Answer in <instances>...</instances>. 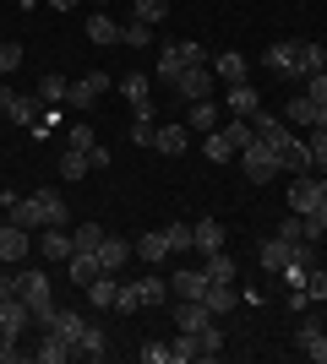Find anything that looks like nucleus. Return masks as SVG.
<instances>
[{"label": "nucleus", "mask_w": 327, "mask_h": 364, "mask_svg": "<svg viewBox=\"0 0 327 364\" xmlns=\"http://www.w3.org/2000/svg\"><path fill=\"white\" fill-rule=\"evenodd\" d=\"M6 223H16V228H71V207H66V196L61 191H33V196H16V207H11V218Z\"/></svg>", "instance_id": "nucleus-1"}, {"label": "nucleus", "mask_w": 327, "mask_h": 364, "mask_svg": "<svg viewBox=\"0 0 327 364\" xmlns=\"http://www.w3.org/2000/svg\"><path fill=\"white\" fill-rule=\"evenodd\" d=\"M55 283H49V272L44 267H22L16 272V294L28 299V310H33V326H49V316H55Z\"/></svg>", "instance_id": "nucleus-2"}, {"label": "nucleus", "mask_w": 327, "mask_h": 364, "mask_svg": "<svg viewBox=\"0 0 327 364\" xmlns=\"http://www.w3.org/2000/svg\"><path fill=\"white\" fill-rule=\"evenodd\" d=\"M186 65H207V49H202V44H191V38H180V44H164V49H158V82H164V87H175Z\"/></svg>", "instance_id": "nucleus-3"}, {"label": "nucleus", "mask_w": 327, "mask_h": 364, "mask_svg": "<svg viewBox=\"0 0 327 364\" xmlns=\"http://www.w3.org/2000/svg\"><path fill=\"white\" fill-rule=\"evenodd\" d=\"M240 164H246V180L262 191V185H273L279 180V158H273V147H267L262 136L251 141V147H240Z\"/></svg>", "instance_id": "nucleus-4"}, {"label": "nucleus", "mask_w": 327, "mask_h": 364, "mask_svg": "<svg viewBox=\"0 0 327 364\" xmlns=\"http://www.w3.org/2000/svg\"><path fill=\"white\" fill-rule=\"evenodd\" d=\"M33 326V310L22 294H0V343H16V337Z\"/></svg>", "instance_id": "nucleus-5"}, {"label": "nucleus", "mask_w": 327, "mask_h": 364, "mask_svg": "<svg viewBox=\"0 0 327 364\" xmlns=\"http://www.w3.org/2000/svg\"><path fill=\"white\" fill-rule=\"evenodd\" d=\"M322 191H327L322 174H311V168H306V174H295V180H289V213L311 218V213H316V201H322Z\"/></svg>", "instance_id": "nucleus-6"}, {"label": "nucleus", "mask_w": 327, "mask_h": 364, "mask_svg": "<svg viewBox=\"0 0 327 364\" xmlns=\"http://www.w3.org/2000/svg\"><path fill=\"white\" fill-rule=\"evenodd\" d=\"M213 60L207 65H186V71H180V82H175V92H180V98H186V104H197V98H213Z\"/></svg>", "instance_id": "nucleus-7"}, {"label": "nucleus", "mask_w": 327, "mask_h": 364, "mask_svg": "<svg viewBox=\"0 0 327 364\" xmlns=\"http://www.w3.org/2000/svg\"><path fill=\"white\" fill-rule=\"evenodd\" d=\"M0 114H6V120H11V125H22V131H33V125H38V114H44V109L33 104V98H22V92L0 87Z\"/></svg>", "instance_id": "nucleus-8"}, {"label": "nucleus", "mask_w": 327, "mask_h": 364, "mask_svg": "<svg viewBox=\"0 0 327 364\" xmlns=\"http://www.w3.org/2000/svg\"><path fill=\"white\" fill-rule=\"evenodd\" d=\"M33 256V234L16 223H0V267H16V261Z\"/></svg>", "instance_id": "nucleus-9"}, {"label": "nucleus", "mask_w": 327, "mask_h": 364, "mask_svg": "<svg viewBox=\"0 0 327 364\" xmlns=\"http://www.w3.org/2000/svg\"><path fill=\"white\" fill-rule=\"evenodd\" d=\"M104 87H109V76L104 71H88V76H77V82L66 87V104H71V109H93L98 98H104Z\"/></svg>", "instance_id": "nucleus-10"}, {"label": "nucleus", "mask_w": 327, "mask_h": 364, "mask_svg": "<svg viewBox=\"0 0 327 364\" xmlns=\"http://www.w3.org/2000/svg\"><path fill=\"white\" fill-rule=\"evenodd\" d=\"M273 158H279V174H306V168H311V152H306V141H300L295 131L273 147Z\"/></svg>", "instance_id": "nucleus-11"}, {"label": "nucleus", "mask_w": 327, "mask_h": 364, "mask_svg": "<svg viewBox=\"0 0 327 364\" xmlns=\"http://www.w3.org/2000/svg\"><path fill=\"white\" fill-rule=\"evenodd\" d=\"M33 359H38V364H66V359H77V348H71L55 326H44V332H38V343H33Z\"/></svg>", "instance_id": "nucleus-12"}, {"label": "nucleus", "mask_w": 327, "mask_h": 364, "mask_svg": "<svg viewBox=\"0 0 327 364\" xmlns=\"http://www.w3.org/2000/svg\"><path fill=\"white\" fill-rule=\"evenodd\" d=\"M295 348L306 353V359L327 364V326H322V321H300V326H295Z\"/></svg>", "instance_id": "nucleus-13"}, {"label": "nucleus", "mask_w": 327, "mask_h": 364, "mask_svg": "<svg viewBox=\"0 0 327 364\" xmlns=\"http://www.w3.org/2000/svg\"><path fill=\"white\" fill-rule=\"evenodd\" d=\"M213 326V310L202 299H180L175 304V332H207Z\"/></svg>", "instance_id": "nucleus-14"}, {"label": "nucleus", "mask_w": 327, "mask_h": 364, "mask_svg": "<svg viewBox=\"0 0 327 364\" xmlns=\"http://www.w3.org/2000/svg\"><path fill=\"white\" fill-rule=\"evenodd\" d=\"M131 256H137V250H131V240H120V234H104V245H98V267H104V272L120 277V267H125Z\"/></svg>", "instance_id": "nucleus-15"}, {"label": "nucleus", "mask_w": 327, "mask_h": 364, "mask_svg": "<svg viewBox=\"0 0 327 364\" xmlns=\"http://www.w3.org/2000/svg\"><path fill=\"white\" fill-rule=\"evenodd\" d=\"M170 294H175V299H202V294H207V272H202V267H180V272L170 277Z\"/></svg>", "instance_id": "nucleus-16"}, {"label": "nucleus", "mask_w": 327, "mask_h": 364, "mask_svg": "<svg viewBox=\"0 0 327 364\" xmlns=\"http://www.w3.org/2000/svg\"><path fill=\"white\" fill-rule=\"evenodd\" d=\"M98 272H104V267H98V250H71V261H66V277H71L77 289H88Z\"/></svg>", "instance_id": "nucleus-17"}, {"label": "nucleus", "mask_w": 327, "mask_h": 364, "mask_svg": "<svg viewBox=\"0 0 327 364\" xmlns=\"http://www.w3.org/2000/svg\"><path fill=\"white\" fill-rule=\"evenodd\" d=\"M218 125H224V109L213 104V98H197V104H191V114H186V131H218Z\"/></svg>", "instance_id": "nucleus-18"}, {"label": "nucleus", "mask_w": 327, "mask_h": 364, "mask_svg": "<svg viewBox=\"0 0 327 364\" xmlns=\"http://www.w3.org/2000/svg\"><path fill=\"white\" fill-rule=\"evenodd\" d=\"M77 359H88V364L109 359V337H104V326H98V321H88V332L77 337Z\"/></svg>", "instance_id": "nucleus-19"}, {"label": "nucleus", "mask_w": 327, "mask_h": 364, "mask_svg": "<svg viewBox=\"0 0 327 364\" xmlns=\"http://www.w3.org/2000/svg\"><path fill=\"white\" fill-rule=\"evenodd\" d=\"M49 326H55V332H61L66 343H71V348H77V337L88 332V316H82V310H61V304H55V316H49ZM38 332H44V326H38Z\"/></svg>", "instance_id": "nucleus-20"}, {"label": "nucleus", "mask_w": 327, "mask_h": 364, "mask_svg": "<svg viewBox=\"0 0 327 364\" xmlns=\"http://www.w3.org/2000/svg\"><path fill=\"white\" fill-rule=\"evenodd\" d=\"M316 71H327V44H300V55H295V87L306 82V76H316Z\"/></svg>", "instance_id": "nucleus-21"}, {"label": "nucleus", "mask_w": 327, "mask_h": 364, "mask_svg": "<svg viewBox=\"0 0 327 364\" xmlns=\"http://www.w3.org/2000/svg\"><path fill=\"white\" fill-rule=\"evenodd\" d=\"M284 114H289V125H300V131H316V114H322V104H311V98H306V92H289V109H284Z\"/></svg>", "instance_id": "nucleus-22"}, {"label": "nucleus", "mask_w": 327, "mask_h": 364, "mask_svg": "<svg viewBox=\"0 0 327 364\" xmlns=\"http://www.w3.org/2000/svg\"><path fill=\"white\" fill-rule=\"evenodd\" d=\"M224 109H229V114H256V109H262V98H256V87H251V82H234L229 92H224Z\"/></svg>", "instance_id": "nucleus-23"}, {"label": "nucleus", "mask_w": 327, "mask_h": 364, "mask_svg": "<svg viewBox=\"0 0 327 364\" xmlns=\"http://www.w3.org/2000/svg\"><path fill=\"white\" fill-rule=\"evenodd\" d=\"M38 261H71V228H44Z\"/></svg>", "instance_id": "nucleus-24"}, {"label": "nucleus", "mask_w": 327, "mask_h": 364, "mask_svg": "<svg viewBox=\"0 0 327 364\" xmlns=\"http://www.w3.org/2000/svg\"><path fill=\"white\" fill-rule=\"evenodd\" d=\"M295 55H300V44H289V38H284V44H267L262 65H267V71H279V76H289V82H295Z\"/></svg>", "instance_id": "nucleus-25"}, {"label": "nucleus", "mask_w": 327, "mask_h": 364, "mask_svg": "<svg viewBox=\"0 0 327 364\" xmlns=\"http://www.w3.org/2000/svg\"><path fill=\"white\" fill-rule=\"evenodd\" d=\"M191 234H197V250H202V256H213V250H224V245H229V234H224V223H218V218L191 223Z\"/></svg>", "instance_id": "nucleus-26"}, {"label": "nucleus", "mask_w": 327, "mask_h": 364, "mask_svg": "<svg viewBox=\"0 0 327 364\" xmlns=\"http://www.w3.org/2000/svg\"><path fill=\"white\" fill-rule=\"evenodd\" d=\"M202 304L213 310V316H229V310H240V289H234V283H207Z\"/></svg>", "instance_id": "nucleus-27"}, {"label": "nucleus", "mask_w": 327, "mask_h": 364, "mask_svg": "<svg viewBox=\"0 0 327 364\" xmlns=\"http://www.w3.org/2000/svg\"><path fill=\"white\" fill-rule=\"evenodd\" d=\"M115 289H120V277H115V272H98L82 294H88V304H93V310H115Z\"/></svg>", "instance_id": "nucleus-28"}, {"label": "nucleus", "mask_w": 327, "mask_h": 364, "mask_svg": "<svg viewBox=\"0 0 327 364\" xmlns=\"http://www.w3.org/2000/svg\"><path fill=\"white\" fill-rule=\"evenodd\" d=\"M82 33H88V44H120V22H115L109 11H93Z\"/></svg>", "instance_id": "nucleus-29"}, {"label": "nucleus", "mask_w": 327, "mask_h": 364, "mask_svg": "<svg viewBox=\"0 0 327 364\" xmlns=\"http://www.w3.org/2000/svg\"><path fill=\"white\" fill-rule=\"evenodd\" d=\"M284 261H289V240L273 234V240L256 245V267H262V272H284Z\"/></svg>", "instance_id": "nucleus-30"}, {"label": "nucleus", "mask_w": 327, "mask_h": 364, "mask_svg": "<svg viewBox=\"0 0 327 364\" xmlns=\"http://www.w3.org/2000/svg\"><path fill=\"white\" fill-rule=\"evenodd\" d=\"M153 147L164 152V158H180V152L191 147V131H186V125H164V131L153 136Z\"/></svg>", "instance_id": "nucleus-31"}, {"label": "nucleus", "mask_w": 327, "mask_h": 364, "mask_svg": "<svg viewBox=\"0 0 327 364\" xmlns=\"http://www.w3.org/2000/svg\"><path fill=\"white\" fill-rule=\"evenodd\" d=\"M55 174H61V180H82V174H93V158H88L82 147H66V152H61V168H55Z\"/></svg>", "instance_id": "nucleus-32"}, {"label": "nucleus", "mask_w": 327, "mask_h": 364, "mask_svg": "<svg viewBox=\"0 0 327 364\" xmlns=\"http://www.w3.org/2000/svg\"><path fill=\"white\" fill-rule=\"evenodd\" d=\"M131 250H137V261H147V267H158V261L170 256V245H164V228H153V234H142V240L131 245Z\"/></svg>", "instance_id": "nucleus-33"}, {"label": "nucleus", "mask_w": 327, "mask_h": 364, "mask_svg": "<svg viewBox=\"0 0 327 364\" xmlns=\"http://www.w3.org/2000/svg\"><path fill=\"white\" fill-rule=\"evenodd\" d=\"M213 76L224 82V87H234V82H251V76H246V60H240V55H218V60H213Z\"/></svg>", "instance_id": "nucleus-34"}, {"label": "nucleus", "mask_w": 327, "mask_h": 364, "mask_svg": "<svg viewBox=\"0 0 327 364\" xmlns=\"http://www.w3.org/2000/svg\"><path fill=\"white\" fill-rule=\"evenodd\" d=\"M164 245H170V256H186V250H197V234H191V223H164Z\"/></svg>", "instance_id": "nucleus-35"}, {"label": "nucleus", "mask_w": 327, "mask_h": 364, "mask_svg": "<svg viewBox=\"0 0 327 364\" xmlns=\"http://www.w3.org/2000/svg\"><path fill=\"white\" fill-rule=\"evenodd\" d=\"M202 272H207V283H234V272H240V267L229 261V250H213Z\"/></svg>", "instance_id": "nucleus-36"}, {"label": "nucleus", "mask_w": 327, "mask_h": 364, "mask_svg": "<svg viewBox=\"0 0 327 364\" xmlns=\"http://www.w3.org/2000/svg\"><path fill=\"white\" fill-rule=\"evenodd\" d=\"M202 152H207V164H229V158H234V141L224 136V131H207V136H202Z\"/></svg>", "instance_id": "nucleus-37"}, {"label": "nucleus", "mask_w": 327, "mask_h": 364, "mask_svg": "<svg viewBox=\"0 0 327 364\" xmlns=\"http://www.w3.org/2000/svg\"><path fill=\"white\" fill-rule=\"evenodd\" d=\"M164 16H170V0H137L131 6V22H147V28H158Z\"/></svg>", "instance_id": "nucleus-38"}, {"label": "nucleus", "mask_w": 327, "mask_h": 364, "mask_svg": "<svg viewBox=\"0 0 327 364\" xmlns=\"http://www.w3.org/2000/svg\"><path fill=\"white\" fill-rule=\"evenodd\" d=\"M218 131H224V136L234 141V152H240V147H251V141H256V131H251V120H246V114H234V120H224V125H218Z\"/></svg>", "instance_id": "nucleus-39"}, {"label": "nucleus", "mask_w": 327, "mask_h": 364, "mask_svg": "<svg viewBox=\"0 0 327 364\" xmlns=\"http://www.w3.org/2000/svg\"><path fill=\"white\" fill-rule=\"evenodd\" d=\"M170 353H175V364L202 359V343H197V332H175V337H170Z\"/></svg>", "instance_id": "nucleus-40"}, {"label": "nucleus", "mask_w": 327, "mask_h": 364, "mask_svg": "<svg viewBox=\"0 0 327 364\" xmlns=\"http://www.w3.org/2000/svg\"><path fill=\"white\" fill-rule=\"evenodd\" d=\"M104 245V223H77V234H71V250H98Z\"/></svg>", "instance_id": "nucleus-41"}, {"label": "nucleus", "mask_w": 327, "mask_h": 364, "mask_svg": "<svg viewBox=\"0 0 327 364\" xmlns=\"http://www.w3.org/2000/svg\"><path fill=\"white\" fill-rule=\"evenodd\" d=\"M66 87H71V82H66V76H38V98H44V104H66Z\"/></svg>", "instance_id": "nucleus-42"}, {"label": "nucleus", "mask_w": 327, "mask_h": 364, "mask_svg": "<svg viewBox=\"0 0 327 364\" xmlns=\"http://www.w3.org/2000/svg\"><path fill=\"white\" fill-rule=\"evenodd\" d=\"M120 44L125 49H147V44H153V28H147V22H125V28H120Z\"/></svg>", "instance_id": "nucleus-43"}, {"label": "nucleus", "mask_w": 327, "mask_h": 364, "mask_svg": "<svg viewBox=\"0 0 327 364\" xmlns=\"http://www.w3.org/2000/svg\"><path fill=\"white\" fill-rule=\"evenodd\" d=\"M306 152H311V174H327V131H311Z\"/></svg>", "instance_id": "nucleus-44"}, {"label": "nucleus", "mask_w": 327, "mask_h": 364, "mask_svg": "<svg viewBox=\"0 0 327 364\" xmlns=\"http://www.w3.org/2000/svg\"><path fill=\"white\" fill-rule=\"evenodd\" d=\"M137 289H142V304H164V294H170V283L158 272H147V277H137Z\"/></svg>", "instance_id": "nucleus-45"}, {"label": "nucleus", "mask_w": 327, "mask_h": 364, "mask_svg": "<svg viewBox=\"0 0 327 364\" xmlns=\"http://www.w3.org/2000/svg\"><path fill=\"white\" fill-rule=\"evenodd\" d=\"M120 92H125V104H142V98H153V92H147V76H142V71L120 76Z\"/></svg>", "instance_id": "nucleus-46"}, {"label": "nucleus", "mask_w": 327, "mask_h": 364, "mask_svg": "<svg viewBox=\"0 0 327 364\" xmlns=\"http://www.w3.org/2000/svg\"><path fill=\"white\" fill-rule=\"evenodd\" d=\"M115 310H120V316L142 310V289H137V283H120V289H115Z\"/></svg>", "instance_id": "nucleus-47"}, {"label": "nucleus", "mask_w": 327, "mask_h": 364, "mask_svg": "<svg viewBox=\"0 0 327 364\" xmlns=\"http://www.w3.org/2000/svg\"><path fill=\"white\" fill-rule=\"evenodd\" d=\"M66 136H71V147H82V152H93V147H98V131H93V125H82V120L71 125Z\"/></svg>", "instance_id": "nucleus-48"}, {"label": "nucleus", "mask_w": 327, "mask_h": 364, "mask_svg": "<svg viewBox=\"0 0 327 364\" xmlns=\"http://www.w3.org/2000/svg\"><path fill=\"white\" fill-rule=\"evenodd\" d=\"M300 92H306V98H311V104H327V71L306 76V82H300Z\"/></svg>", "instance_id": "nucleus-49"}, {"label": "nucleus", "mask_w": 327, "mask_h": 364, "mask_svg": "<svg viewBox=\"0 0 327 364\" xmlns=\"http://www.w3.org/2000/svg\"><path fill=\"white\" fill-rule=\"evenodd\" d=\"M197 343H202V359H218V353H224V332H218V326L197 332Z\"/></svg>", "instance_id": "nucleus-50"}, {"label": "nucleus", "mask_w": 327, "mask_h": 364, "mask_svg": "<svg viewBox=\"0 0 327 364\" xmlns=\"http://www.w3.org/2000/svg\"><path fill=\"white\" fill-rule=\"evenodd\" d=\"M279 277L289 283V289H306V277H311V267H300V261L289 256V261H284V272H279Z\"/></svg>", "instance_id": "nucleus-51"}, {"label": "nucleus", "mask_w": 327, "mask_h": 364, "mask_svg": "<svg viewBox=\"0 0 327 364\" xmlns=\"http://www.w3.org/2000/svg\"><path fill=\"white\" fill-rule=\"evenodd\" d=\"M279 240H289V245H295V240H306V218H300V213H289V218L279 223Z\"/></svg>", "instance_id": "nucleus-52"}, {"label": "nucleus", "mask_w": 327, "mask_h": 364, "mask_svg": "<svg viewBox=\"0 0 327 364\" xmlns=\"http://www.w3.org/2000/svg\"><path fill=\"white\" fill-rule=\"evenodd\" d=\"M306 294H311V304L327 299V272H322V267H311V277H306Z\"/></svg>", "instance_id": "nucleus-53"}, {"label": "nucleus", "mask_w": 327, "mask_h": 364, "mask_svg": "<svg viewBox=\"0 0 327 364\" xmlns=\"http://www.w3.org/2000/svg\"><path fill=\"white\" fill-rule=\"evenodd\" d=\"M153 136H158L153 120H131V141H137V147H153Z\"/></svg>", "instance_id": "nucleus-54"}, {"label": "nucleus", "mask_w": 327, "mask_h": 364, "mask_svg": "<svg viewBox=\"0 0 327 364\" xmlns=\"http://www.w3.org/2000/svg\"><path fill=\"white\" fill-rule=\"evenodd\" d=\"M22 65V44H0V76H11Z\"/></svg>", "instance_id": "nucleus-55"}, {"label": "nucleus", "mask_w": 327, "mask_h": 364, "mask_svg": "<svg viewBox=\"0 0 327 364\" xmlns=\"http://www.w3.org/2000/svg\"><path fill=\"white\" fill-rule=\"evenodd\" d=\"M142 359L147 364H175V353H170V343H142Z\"/></svg>", "instance_id": "nucleus-56"}, {"label": "nucleus", "mask_w": 327, "mask_h": 364, "mask_svg": "<svg viewBox=\"0 0 327 364\" xmlns=\"http://www.w3.org/2000/svg\"><path fill=\"white\" fill-rule=\"evenodd\" d=\"M158 109H153V98H142V104H131V120H153Z\"/></svg>", "instance_id": "nucleus-57"}, {"label": "nucleus", "mask_w": 327, "mask_h": 364, "mask_svg": "<svg viewBox=\"0 0 327 364\" xmlns=\"http://www.w3.org/2000/svg\"><path fill=\"white\" fill-rule=\"evenodd\" d=\"M44 6H55V11H77V0H44Z\"/></svg>", "instance_id": "nucleus-58"}, {"label": "nucleus", "mask_w": 327, "mask_h": 364, "mask_svg": "<svg viewBox=\"0 0 327 364\" xmlns=\"http://www.w3.org/2000/svg\"><path fill=\"white\" fill-rule=\"evenodd\" d=\"M16 6H22V11H33V0H16Z\"/></svg>", "instance_id": "nucleus-59"}, {"label": "nucleus", "mask_w": 327, "mask_h": 364, "mask_svg": "<svg viewBox=\"0 0 327 364\" xmlns=\"http://www.w3.org/2000/svg\"><path fill=\"white\" fill-rule=\"evenodd\" d=\"M93 6H104V0H93Z\"/></svg>", "instance_id": "nucleus-60"}, {"label": "nucleus", "mask_w": 327, "mask_h": 364, "mask_svg": "<svg viewBox=\"0 0 327 364\" xmlns=\"http://www.w3.org/2000/svg\"><path fill=\"white\" fill-rule=\"evenodd\" d=\"M0 213H6V207H0Z\"/></svg>", "instance_id": "nucleus-61"}, {"label": "nucleus", "mask_w": 327, "mask_h": 364, "mask_svg": "<svg viewBox=\"0 0 327 364\" xmlns=\"http://www.w3.org/2000/svg\"><path fill=\"white\" fill-rule=\"evenodd\" d=\"M322 180H327V174H322Z\"/></svg>", "instance_id": "nucleus-62"}]
</instances>
